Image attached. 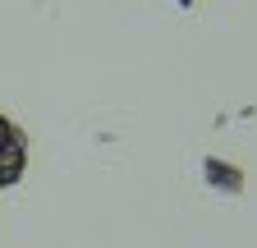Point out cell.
Instances as JSON below:
<instances>
[{"instance_id":"6da1fadb","label":"cell","mask_w":257,"mask_h":248,"mask_svg":"<svg viewBox=\"0 0 257 248\" xmlns=\"http://www.w3.org/2000/svg\"><path fill=\"white\" fill-rule=\"evenodd\" d=\"M28 170V134L0 115V189H14Z\"/></svg>"},{"instance_id":"7a4b0ae2","label":"cell","mask_w":257,"mask_h":248,"mask_svg":"<svg viewBox=\"0 0 257 248\" xmlns=\"http://www.w3.org/2000/svg\"><path fill=\"white\" fill-rule=\"evenodd\" d=\"M175 5H179V10H188V5H193V0H175Z\"/></svg>"}]
</instances>
